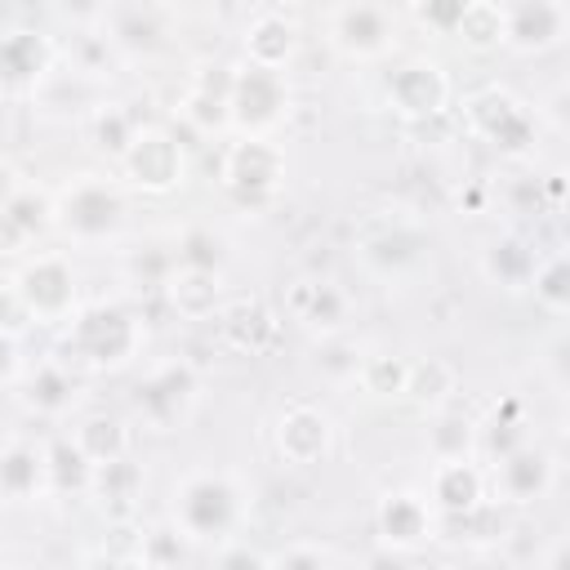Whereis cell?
<instances>
[{
    "mask_svg": "<svg viewBox=\"0 0 570 570\" xmlns=\"http://www.w3.org/2000/svg\"><path fill=\"white\" fill-rule=\"evenodd\" d=\"M557 10L552 6H543V0H535V6H526L521 10V19L512 23V37L521 41V45H548L552 37H557Z\"/></svg>",
    "mask_w": 570,
    "mask_h": 570,
    "instance_id": "obj_8",
    "label": "cell"
},
{
    "mask_svg": "<svg viewBox=\"0 0 570 570\" xmlns=\"http://www.w3.org/2000/svg\"><path fill=\"white\" fill-rule=\"evenodd\" d=\"M388 530H393L397 539H415V535L424 530V521H419V512L401 499V503H393V508H388Z\"/></svg>",
    "mask_w": 570,
    "mask_h": 570,
    "instance_id": "obj_13",
    "label": "cell"
},
{
    "mask_svg": "<svg viewBox=\"0 0 570 570\" xmlns=\"http://www.w3.org/2000/svg\"><path fill=\"white\" fill-rule=\"evenodd\" d=\"M183 512H187V521H192L196 530H214V526L227 521L232 495H227V486H218V481H196V486L187 490V499H183Z\"/></svg>",
    "mask_w": 570,
    "mask_h": 570,
    "instance_id": "obj_3",
    "label": "cell"
},
{
    "mask_svg": "<svg viewBox=\"0 0 570 570\" xmlns=\"http://www.w3.org/2000/svg\"><path fill=\"white\" fill-rule=\"evenodd\" d=\"M37 397H41L45 406H59V401H63V379H59V375H45V379H41V393H37Z\"/></svg>",
    "mask_w": 570,
    "mask_h": 570,
    "instance_id": "obj_15",
    "label": "cell"
},
{
    "mask_svg": "<svg viewBox=\"0 0 570 570\" xmlns=\"http://www.w3.org/2000/svg\"><path fill=\"white\" fill-rule=\"evenodd\" d=\"M472 495H477V481H472V472H464V468H446V481H441V499L450 503V508H468L472 503Z\"/></svg>",
    "mask_w": 570,
    "mask_h": 570,
    "instance_id": "obj_12",
    "label": "cell"
},
{
    "mask_svg": "<svg viewBox=\"0 0 570 570\" xmlns=\"http://www.w3.org/2000/svg\"><path fill=\"white\" fill-rule=\"evenodd\" d=\"M281 108V85L272 72H250L241 81V116L245 121H267Z\"/></svg>",
    "mask_w": 570,
    "mask_h": 570,
    "instance_id": "obj_5",
    "label": "cell"
},
{
    "mask_svg": "<svg viewBox=\"0 0 570 570\" xmlns=\"http://www.w3.org/2000/svg\"><path fill=\"white\" fill-rule=\"evenodd\" d=\"M344 37L353 41V45H362V50H370V45H379V37H384V23H379V14L375 10H353L348 19H344Z\"/></svg>",
    "mask_w": 570,
    "mask_h": 570,
    "instance_id": "obj_10",
    "label": "cell"
},
{
    "mask_svg": "<svg viewBox=\"0 0 570 570\" xmlns=\"http://www.w3.org/2000/svg\"><path fill=\"white\" fill-rule=\"evenodd\" d=\"M134 170H139L147 183L165 187V183L174 179V170H179V156H174V147H170L165 139H143L139 152H134Z\"/></svg>",
    "mask_w": 570,
    "mask_h": 570,
    "instance_id": "obj_7",
    "label": "cell"
},
{
    "mask_svg": "<svg viewBox=\"0 0 570 570\" xmlns=\"http://www.w3.org/2000/svg\"><path fill=\"white\" fill-rule=\"evenodd\" d=\"M428 10L437 23H464V14H468L464 0H428Z\"/></svg>",
    "mask_w": 570,
    "mask_h": 570,
    "instance_id": "obj_14",
    "label": "cell"
},
{
    "mask_svg": "<svg viewBox=\"0 0 570 570\" xmlns=\"http://www.w3.org/2000/svg\"><path fill=\"white\" fill-rule=\"evenodd\" d=\"M250 45H254V54H258L263 63H276L285 50H291V32H281V23H263Z\"/></svg>",
    "mask_w": 570,
    "mask_h": 570,
    "instance_id": "obj_11",
    "label": "cell"
},
{
    "mask_svg": "<svg viewBox=\"0 0 570 570\" xmlns=\"http://www.w3.org/2000/svg\"><path fill=\"white\" fill-rule=\"evenodd\" d=\"M393 94L401 99V108L410 112H432L441 103V81L432 77V68H410L406 77H397Z\"/></svg>",
    "mask_w": 570,
    "mask_h": 570,
    "instance_id": "obj_6",
    "label": "cell"
},
{
    "mask_svg": "<svg viewBox=\"0 0 570 570\" xmlns=\"http://www.w3.org/2000/svg\"><path fill=\"white\" fill-rule=\"evenodd\" d=\"M23 299L37 308V313H59L68 299H72V276L59 267V263H41L23 276Z\"/></svg>",
    "mask_w": 570,
    "mask_h": 570,
    "instance_id": "obj_2",
    "label": "cell"
},
{
    "mask_svg": "<svg viewBox=\"0 0 570 570\" xmlns=\"http://www.w3.org/2000/svg\"><path fill=\"white\" fill-rule=\"evenodd\" d=\"M81 344L94 353V362H121L130 348V322L121 313H94L81 322Z\"/></svg>",
    "mask_w": 570,
    "mask_h": 570,
    "instance_id": "obj_1",
    "label": "cell"
},
{
    "mask_svg": "<svg viewBox=\"0 0 570 570\" xmlns=\"http://www.w3.org/2000/svg\"><path fill=\"white\" fill-rule=\"evenodd\" d=\"M37 63H41L37 37H14L0 45V77H28V72H37Z\"/></svg>",
    "mask_w": 570,
    "mask_h": 570,
    "instance_id": "obj_9",
    "label": "cell"
},
{
    "mask_svg": "<svg viewBox=\"0 0 570 570\" xmlns=\"http://www.w3.org/2000/svg\"><path fill=\"white\" fill-rule=\"evenodd\" d=\"M68 223L81 227V232H103V227L116 223V201L108 192H99V187H85V192H77L68 201Z\"/></svg>",
    "mask_w": 570,
    "mask_h": 570,
    "instance_id": "obj_4",
    "label": "cell"
}]
</instances>
